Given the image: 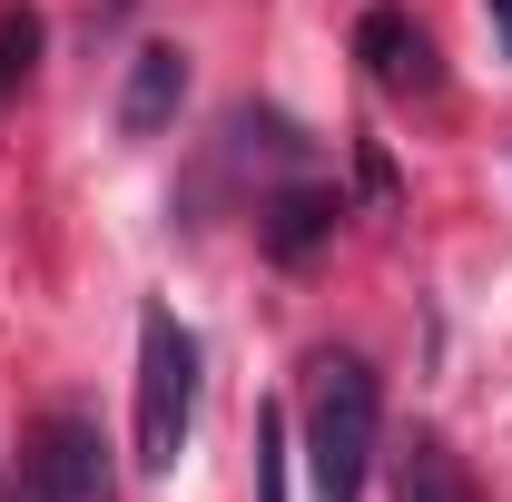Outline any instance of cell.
I'll list each match as a JSON object with an SVG mask.
<instances>
[{"mask_svg": "<svg viewBox=\"0 0 512 502\" xmlns=\"http://www.w3.org/2000/svg\"><path fill=\"white\" fill-rule=\"evenodd\" d=\"M375 424H384L375 365H365V355H316V365H306V473H316V502H355L365 493Z\"/></svg>", "mask_w": 512, "mask_h": 502, "instance_id": "1", "label": "cell"}, {"mask_svg": "<svg viewBox=\"0 0 512 502\" xmlns=\"http://www.w3.org/2000/svg\"><path fill=\"white\" fill-rule=\"evenodd\" d=\"M197 424V335L168 306L138 315V473H168Z\"/></svg>", "mask_w": 512, "mask_h": 502, "instance_id": "2", "label": "cell"}, {"mask_svg": "<svg viewBox=\"0 0 512 502\" xmlns=\"http://www.w3.org/2000/svg\"><path fill=\"white\" fill-rule=\"evenodd\" d=\"M355 60L375 79L384 99H444V50L414 10H365L355 20Z\"/></svg>", "mask_w": 512, "mask_h": 502, "instance_id": "3", "label": "cell"}, {"mask_svg": "<svg viewBox=\"0 0 512 502\" xmlns=\"http://www.w3.org/2000/svg\"><path fill=\"white\" fill-rule=\"evenodd\" d=\"M30 493H40V502H119V483H109V443H99L89 414H50V424H40Z\"/></svg>", "mask_w": 512, "mask_h": 502, "instance_id": "4", "label": "cell"}, {"mask_svg": "<svg viewBox=\"0 0 512 502\" xmlns=\"http://www.w3.org/2000/svg\"><path fill=\"white\" fill-rule=\"evenodd\" d=\"M178 99H188V50L178 40H148L119 79V138H158L178 119Z\"/></svg>", "mask_w": 512, "mask_h": 502, "instance_id": "5", "label": "cell"}, {"mask_svg": "<svg viewBox=\"0 0 512 502\" xmlns=\"http://www.w3.org/2000/svg\"><path fill=\"white\" fill-rule=\"evenodd\" d=\"M335 217H345L335 188H286L276 207H266V256H276V266H306V256L335 237Z\"/></svg>", "mask_w": 512, "mask_h": 502, "instance_id": "6", "label": "cell"}, {"mask_svg": "<svg viewBox=\"0 0 512 502\" xmlns=\"http://www.w3.org/2000/svg\"><path fill=\"white\" fill-rule=\"evenodd\" d=\"M394 502H483V493H473V473L444 434H414L394 453Z\"/></svg>", "mask_w": 512, "mask_h": 502, "instance_id": "7", "label": "cell"}, {"mask_svg": "<svg viewBox=\"0 0 512 502\" xmlns=\"http://www.w3.org/2000/svg\"><path fill=\"white\" fill-rule=\"evenodd\" d=\"M30 60H40V10L10 0V10H0V109H10V89L30 79Z\"/></svg>", "mask_w": 512, "mask_h": 502, "instance_id": "8", "label": "cell"}, {"mask_svg": "<svg viewBox=\"0 0 512 502\" xmlns=\"http://www.w3.org/2000/svg\"><path fill=\"white\" fill-rule=\"evenodd\" d=\"M256 502H286V414H256Z\"/></svg>", "mask_w": 512, "mask_h": 502, "instance_id": "9", "label": "cell"}, {"mask_svg": "<svg viewBox=\"0 0 512 502\" xmlns=\"http://www.w3.org/2000/svg\"><path fill=\"white\" fill-rule=\"evenodd\" d=\"M493 10V30H503V60H512V0H483Z\"/></svg>", "mask_w": 512, "mask_h": 502, "instance_id": "10", "label": "cell"}, {"mask_svg": "<svg viewBox=\"0 0 512 502\" xmlns=\"http://www.w3.org/2000/svg\"><path fill=\"white\" fill-rule=\"evenodd\" d=\"M10 502H40V493H10Z\"/></svg>", "mask_w": 512, "mask_h": 502, "instance_id": "11", "label": "cell"}]
</instances>
